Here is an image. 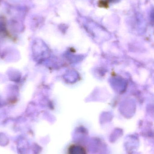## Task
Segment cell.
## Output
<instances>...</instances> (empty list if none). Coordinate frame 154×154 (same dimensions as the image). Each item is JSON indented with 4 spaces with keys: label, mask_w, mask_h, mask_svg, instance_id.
I'll use <instances>...</instances> for the list:
<instances>
[{
    "label": "cell",
    "mask_w": 154,
    "mask_h": 154,
    "mask_svg": "<svg viewBox=\"0 0 154 154\" xmlns=\"http://www.w3.org/2000/svg\"><path fill=\"white\" fill-rule=\"evenodd\" d=\"M67 154H88L87 149L79 144H72L67 149Z\"/></svg>",
    "instance_id": "obj_1"
},
{
    "label": "cell",
    "mask_w": 154,
    "mask_h": 154,
    "mask_svg": "<svg viewBox=\"0 0 154 154\" xmlns=\"http://www.w3.org/2000/svg\"><path fill=\"white\" fill-rule=\"evenodd\" d=\"M99 6L102 8H106L108 7V2L106 0H100L99 2Z\"/></svg>",
    "instance_id": "obj_2"
}]
</instances>
